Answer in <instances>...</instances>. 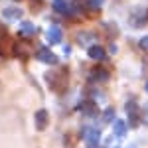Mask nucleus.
<instances>
[{
  "instance_id": "ddd939ff",
  "label": "nucleus",
  "mask_w": 148,
  "mask_h": 148,
  "mask_svg": "<svg viewBox=\"0 0 148 148\" xmlns=\"http://www.w3.org/2000/svg\"><path fill=\"white\" fill-rule=\"evenodd\" d=\"M140 47H142L144 51H148V36H144V38L140 40Z\"/></svg>"
},
{
  "instance_id": "7ed1b4c3",
  "label": "nucleus",
  "mask_w": 148,
  "mask_h": 148,
  "mask_svg": "<svg viewBox=\"0 0 148 148\" xmlns=\"http://www.w3.org/2000/svg\"><path fill=\"white\" fill-rule=\"evenodd\" d=\"M46 38H47V42H49V44H59V42L63 40V34H61V28H57V26H51V28L47 30Z\"/></svg>"
},
{
  "instance_id": "9d476101",
  "label": "nucleus",
  "mask_w": 148,
  "mask_h": 148,
  "mask_svg": "<svg viewBox=\"0 0 148 148\" xmlns=\"http://www.w3.org/2000/svg\"><path fill=\"white\" fill-rule=\"evenodd\" d=\"M20 34H24V36L36 34V26H34V24H30V22H22V26H20Z\"/></svg>"
},
{
  "instance_id": "f8f14e48",
  "label": "nucleus",
  "mask_w": 148,
  "mask_h": 148,
  "mask_svg": "<svg viewBox=\"0 0 148 148\" xmlns=\"http://www.w3.org/2000/svg\"><path fill=\"white\" fill-rule=\"evenodd\" d=\"M85 2H87L91 8H99V6H103V2H105V0H85Z\"/></svg>"
},
{
  "instance_id": "f03ea898",
  "label": "nucleus",
  "mask_w": 148,
  "mask_h": 148,
  "mask_svg": "<svg viewBox=\"0 0 148 148\" xmlns=\"http://www.w3.org/2000/svg\"><path fill=\"white\" fill-rule=\"evenodd\" d=\"M38 59H40V61H44V63H49V65H56V63H57L56 53H51L47 47H42V49H38Z\"/></svg>"
},
{
  "instance_id": "0eeeda50",
  "label": "nucleus",
  "mask_w": 148,
  "mask_h": 148,
  "mask_svg": "<svg viewBox=\"0 0 148 148\" xmlns=\"http://www.w3.org/2000/svg\"><path fill=\"white\" fill-rule=\"evenodd\" d=\"M2 16L6 20H18V18H22V10H18V8H6V10L2 12Z\"/></svg>"
},
{
  "instance_id": "f257e3e1",
  "label": "nucleus",
  "mask_w": 148,
  "mask_h": 148,
  "mask_svg": "<svg viewBox=\"0 0 148 148\" xmlns=\"http://www.w3.org/2000/svg\"><path fill=\"white\" fill-rule=\"evenodd\" d=\"M83 134H85L83 140H85V144H87V146H89V148H97L99 140H101V134H99V130H97V128H91V126H89V128H85V130H83Z\"/></svg>"
},
{
  "instance_id": "2eb2a0df",
  "label": "nucleus",
  "mask_w": 148,
  "mask_h": 148,
  "mask_svg": "<svg viewBox=\"0 0 148 148\" xmlns=\"http://www.w3.org/2000/svg\"><path fill=\"white\" fill-rule=\"evenodd\" d=\"M146 91H148V81H146Z\"/></svg>"
},
{
  "instance_id": "423d86ee",
  "label": "nucleus",
  "mask_w": 148,
  "mask_h": 148,
  "mask_svg": "<svg viewBox=\"0 0 148 148\" xmlns=\"http://www.w3.org/2000/svg\"><path fill=\"white\" fill-rule=\"evenodd\" d=\"M53 10H57L59 14H65V16L73 14L71 6H69V2H65V0H56V2H53Z\"/></svg>"
},
{
  "instance_id": "1a4fd4ad",
  "label": "nucleus",
  "mask_w": 148,
  "mask_h": 148,
  "mask_svg": "<svg viewBox=\"0 0 148 148\" xmlns=\"http://www.w3.org/2000/svg\"><path fill=\"white\" fill-rule=\"evenodd\" d=\"M113 130H114V136H125V132H126V125H125V121H114V125H113Z\"/></svg>"
},
{
  "instance_id": "39448f33",
  "label": "nucleus",
  "mask_w": 148,
  "mask_h": 148,
  "mask_svg": "<svg viewBox=\"0 0 148 148\" xmlns=\"http://www.w3.org/2000/svg\"><path fill=\"white\" fill-rule=\"evenodd\" d=\"M89 57L95 59V61H103V59L107 57V51H105L101 46H91L89 47Z\"/></svg>"
},
{
  "instance_id": "9b49d317",
  "label": "nucleus",
  "mask_w": 148,
  "mask_h": 148,
  "mask_svg": "<svg viewBox=\"0 0 148 148\" xmlns=\"http://www.w3.org/2000/svg\"><path fill=\"white\" fill-rule=\"evenodd\" d=\"M93 73H95V79H99V81H107L109 79V73H107L105 69H95Z\"/></svg>"
},
{
  "instance_id": "4468645a",
  "label": "nucleus",
  "mask_w": 148,
  "mask_h": 148,
  "mask_svg": "<svg viewBox=\"0 0 148 148\" xmlns=\"http://www.w3.org/2000/svg\"><path fill=\"white\" fill-rule=\"evenodd\" d=\"M113 109H109V111H107V113H105V119H111V116H113Z\"/></svg>"
},
{
  "instance_id": "6e6552de",
  "label": "nucleus",
  "mask_w": 148,
  "mask_h": 148,
  "mask_svg": "<svg viewBox=\"0 0 148 148\" xmlns=\"http://www.w3.org/2000/svg\"><path fill=\"white\" fill-rule=\"evenodd\" d=\"M126 111H128V116H130V123L132 125H138V109L134 103H128L126 105Z\"/></svg>"
},
{
  "instance_id": "20e7f679",
  "label": "nucleus",
  "mask_w": 148,
  "mask_h": 148,
  "mask_svg": "<svg viewBox=\"0 0 148 148\" xmlns=\"http://www.w3.org/2000/svg\"><path fill=\"white\" fill-rule=\"evenodd\" d=\"M47 121H49L47 111L42 109V111H38V113H36V128H38V130H44V128L47 126Z\"/></svg>"
}]
</instances>
